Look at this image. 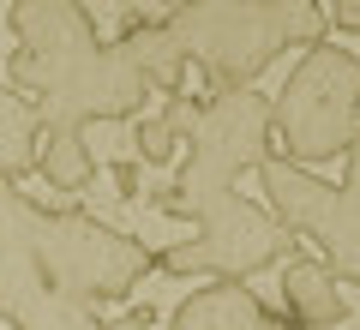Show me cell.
<instances>
[{
    "mask_svg": "<svg viewBox=\"0 0 360 330\" xmlns=\"http://www.w3.org/2000/svg\"><path fill=\"white\" fill-rule=\"evenodd\" d=\"M6 84L30 90L49 127L139 120L150 78L120 42L96 30L84 0H18L6 6Z\"/></svg>",
    "mask_w": 360,
    "mask_h": 330,
    "instance_id": "cell-1",
    "label": "cell"
},
{
    "mask_svg": "<svg viewBox=\"0 0 360 330\" xmlns=\"http://www.w3.org/2000/svg\"><path fill=\"white\" fill-rule=\"evenodd\" d=\"M6 246L25 253L72 300H127L156 270V253L139 234L108 229L90 210H49L6 180Z\"/></svg>",
    "mask_w": 360,
    "mask_h": 330,
    "instance_id": "cell-2",
    "label": "cell"
},
{
    "mask_svg": "<svg viewBox=\"0 0 360 330\" xmlns=\"http://www.w3.org/2000/svg\"><path fill=\"white\" fill-rule=\"evenodd\" d=\"M162 18L210 90H246L283 49H319L330 13L319 0H168Z\"/></svg>",
    "mask_w": 360,
    "mask_h": 330,
    "instance_id": "cell-3",
    "label": "cell"
},
{
    "mask_svg": "<svg viewBox=\"0 0 360 330\" xmlns=\"http://www.w3.org/2000/svg\"><path fill=\"white\" fill-rule=\"evenodd\" d=\"M180 115H186V163L156 192L162 216H193V204H205L210 192H234L240 174H258L276 156V96L252 84L180 102Z\"/></svg>",
    "mask_w": 360,
    "mask_h": 330,
    "instance_id": "cell-4",
    "label": "cell"
},
{
    "mask_svg": "<svg viewBox=\"0 0 360 330\" xmlns=\"http://www.w3.org/2000/svg\"><path fill=\"white\" fill-rule=\"evenodd\" d=\"M360 139V54L336 49L330 37L295 61L276 90V144L295 163L348 156Z\"/></svg>",
    "mask_w": 360,
    "mask_h": 330,
    "instance_id": "cell-5",
    "label": "cell"
},
{
    "mask_svg": "<svg viewBox=\"0 0 360 330\" xmlns=\"http://www.w3.org/2000/svg\"><path fill=\"white\" fill-rule=\"evenodd\" d=\"M193 222H198V234L186 246L156 253V270H168V277L246 282V277H258V270H270L300 241L270 204H252V198H240V192H210L205 204H193Z\"/></svg>",
    "mask_w": 360,
    "mask_h": 330,
    "instance_id": "cell-6",
    "label": "cell"
},
{
    "mask_svg": "<svg viewBox=\"0 0 360 330\" xmlns=\"http://www.w3.org/2000/svg\"><path fill=\"white\" fill-rule=\"evenodd\" d=\"M307 241L319 246V258L342 282H360V139H354V151H348L342 186H330V204H324V216L312 222Z\"/></svg>",
    "mask_w": 360,
    "mask_h": 330,
    "instance_id": "cell-7",
    "label": "cell"
},
{
    "mask_svg": "<svg viewBox=\"0 0 360 330\" xmlns=\"http://www.w3.org/2000/svg\"><path fill=\"white\" fill-rule=\"evenodd\" d=\"M120 49H127V54H132V66L150 78V90H162V96H180L193 54H186V42L174 37V25H168V18H139V13L127 6V18H120Z\"/></svg>",
    "mask_w": 360,
    "mask_h": 330,
    "instance_id": "cell-8",
    "label": "cell"
},
{
    "mask_svg": "<svg viewBox=\"0 0 360 330\" xmlns=\"http://www.w3.org/2000/svg\"><path fill=\"white\" fill-rule=\"evenodd\" d=\"M168 330H264V300H258L246 282L210 277L205 288H193L174 306Z\"/></svg>",
    "mask_w": 360,
    "mask_h": 330,
    "instance_id": "cell-9",
    "label": "cell"
},
{
    "mask_svg": "<svg viewBox=\"0 0 360 330\" xmlns=\"http://www.w3.org/2000/svg\"><path fill=\"white\" fill-rule=\"evenodd\" d=\"M283 306L300 318L307 330H330L348 318V294H342V277H336L324 258L312 253H295L283 265Z\"/></svg>",
    "mask_w": 360,
    "mask_h": 330,
    "instance_id": "cell-10",
    "label": "cell"
},
{
    "mask_svg": "<svg viewBox=\"0 0 360 330\" xmlns=\"http://www.w3.org/2000/svg\"><path fill=\"white\" fill-rule=\"evenodd\" d=\"M0 132H6V151H0V163H6V180H25L30 168H42V144H49V120H42V108L30 102V90L6 84V96H0Z\"/></svg>",
    "mask_w": 360,
    "mask_h": 330,
    "instance_id": "cell-11",
    "label": "cell"
},
{
    "mask_svg": "<svg viewBox=\"0 0 360 330\" xmlns=\"http://www.w3.org/2000/svg\"><path fill=\"white\" fill-rule=\"evenodd\" d=\"M42 180H49L54 192H84L90 180H96V156H90L84 144V127H54L49 144H42Z\"/></svg>",
    "mask_w": 360,
    "mask_h": 330,
    "instance_id": "cell-12",
    "label": "cell"
},
{
    "mask_svg": "<svg viewBox=\"0 0 360 330\" xmlns=\"http://www.w3.org/2000/svg\"><path fill=\"white\" fill-rule=\"evenodd\" d=\"M180 96H162V115H139L132 120V144H139V163H174L180 144H186V115H180Z\"/></svg>",
    "mask_w": 360,
    "mask_h": 330,
    "instance_id": "cell-13",
    "label": "cell"
},
{
    "mask_svg": "<svg viewBox=\"0 0 360 330\" xmlns=\"http://www.w3.org/2000/svg\"><path fill=\"white\" fill-rule=\"evenodd\" d=\"M319 6L330 13V25H342V30L360 37V0H319Z\"/></svg>",
    "mask_w": 360,
    "mask_h": 330,
    "instance_id": "cell-14",
    "label": "cell"
},
{
    "mask_svg": "<svg viewBox=\"0 0 360 330\" xmlns=\"http://www.w3.org/2000/svg\"><path fill=\"white\" fill-rule=\"evenodd\" d=\"M150 318H156L150 306H132V312H120V318H108L103 330H150Z\"/></svg>",
    "mask_w": 360,
    "mask_h": 330,
    "instance_id": "cell-15",
    "label": "cell"
},
{
    "mask_svg": "<svg viewBox=\"0 0 360 330\" xmlns=\"http://www.w3.org/2000/svg\"><path fill=\"white\" fill-rule=\"evenodd\" d=\"M115 180H120V198H132V192H139V163H115Z\"/></svg>",
    "mask_w": 360,
    "mask_h": 330,
    "instance_id": "cell-16",
    "label": "cell"
},
{
    "mask_svg": "<svg viewBox=\"0 0 360 330\" xmlns=\"http://www.w3.org/2000/svg\"><path fill=\"white\" fill-rule=\"evenodd\" d=\"M264 330H307L295 312H276V306H264Z\"/></svg>",
    "mask_w": 360,
    "mask_h": 330,
    "instance_id": "cell-17",
    "label": "cell"
},
{
    "mask_svg": "<svg viewBox=\"0 0 360 330\" xmlns=\"http://www.w3.org/2000/svg\"><path fill=\"white\" fill-rule=\"evenodd\" d=\"M6 6H18V0H6Z\"/></svg>",
    "mask_w": 360,
    "mask_h": 330,
    "instance_id": "cell-18",
    "label": "cell"
}]
</instances>
